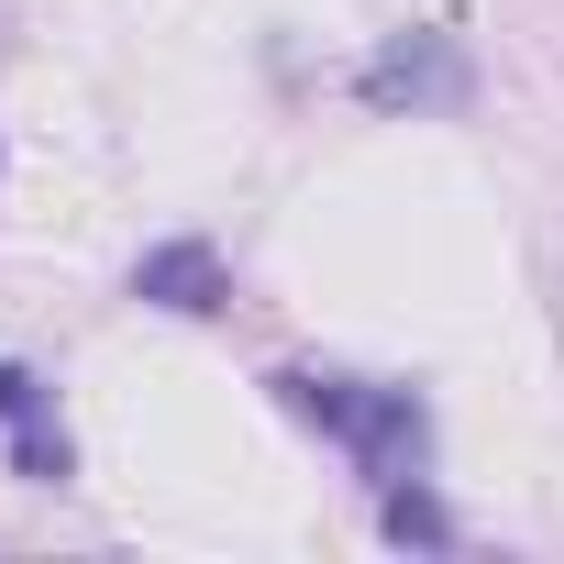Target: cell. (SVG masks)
Segmentation results:
<instances>
[{"label": "cell", "instance_id": "cell-1", "mask_svg": "<svg viewBox=\"0 0 564 564\" xmlns=\"http://www.w3.org/2000/svg\"><path fill=\"white\" fill-rule=\"evenodd\" d=\"M276 399H289L311 432H333L377 487H399V476H421V454H432V421H421V399L410 388H377V377H322V366H289L276 377Z\"/></svg>", "mask_w": 564, "mask_h": 564}, {"label": "cell", "instance_id": "cell-2", "mask_svg": "<svg viewBox=\"0 0 564 564\" xmlns=\"http://www.w3.org/2000/svg\"><path fill=\"white\" fill-rule=\"evenodd\" d=\"M133 300H155V311H188V322H199V311H221V300H232V276H221V254H210V243H155V254L133 265Z\"/></svg>", "mask_w": 564, "mask_h": 564}, {"label": "cell", "instance_id": "cell-3", "mask_svg": "<svg viewBox=\"0 0 564 564\" xmlns=\"http://www.w3.org/2000/svg\"><path fill=\"white\" fill-rule=\"evenodd\" d=\"M366 100H410V111L443 100V111H454V100H465V67H454L443 34H410V45H388V56L366 67Z\"/></svg>", "mask_w": 564, "mask_h": 564}, {"label": "cell", "instance_id": "cell-4", "mask_svg": "<svg viewBox=\"0 0 564 564\" xmlns=\"http://www.w3.org/2000/svg\"><path fill=\"white\" fill-rule=\"evenodd\" d=\"M0 421L23 432V476H67V432L45 421V399H34V377H23V366H0Z\"/></svg>", "mask_w": 564, "mask_h": 564}, {"label": "cell", "instance_id": "cell-5", "mask_svg": "<svg viewBox=\"0 0 564 564\" xmlns=\"http://www.w3.org/2000/svg\"><path fill=\"white\" fill-rule=\"evenodd\" d=\"M388 542H454V520L421 498V476H399V487H388Z\"/></svg>", "mask_w": 564, "mask_h": 564}]
</instances>
